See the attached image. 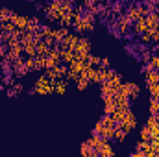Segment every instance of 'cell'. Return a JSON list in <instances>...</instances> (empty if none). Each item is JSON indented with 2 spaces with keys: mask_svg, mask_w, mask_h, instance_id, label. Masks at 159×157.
<instances>
[{
  "mask_svg": "<svg viewBox=\"0 0 159 157\" xmlns=\"http://www.w3.org/2000/svg\"><path fill=\"white\" fill-rule=\"evenodd\" d=\"M106 105H104V113L106 115H113L117 111V105H115V100H104Z\"/></svg>",
  "mask_w": 159,
  "mask_h": 157,
  "instance_id": "cell-15",
  "label": "cell"
},
{
  "mask_svg": "<svg viewBox=\"0 0 159 157\" xmlns=\"http://www.w3.org/2000/svg\"><path fill=\"white\" fill-rule=\"evenodd\" d=\"M129 24H131L129 17H124V19H120V20H119V30L122 32V34H126V32H128V28H129Z\"/></svg>",
  "mask_w": 159,
  "mask_h": 157,
  "instance_id": "cell-16",
  "label": "cell"
},
{
  "mask_svg": "<svg viewBox=\"0 0 159 157\" xmlns=\"http://www.w3.org/2000/svg\"><path fill=\"white\" fill-rule=\"evenodd\" d=\"M150 67H152L154 70H157V72H159V56H154V57H152V61H150Z\"/></svg>",
  "mask_w": 159,
  "mask_h": 157,
  "instance_id": "cell-24",
  "label": "cell"
},
{
  "mask_svg": "<svg viewBox=\"0 0 159 157\" xmlns=\"http://www.w3.org/2000/svg\"><path fill=\"white\" fill-rule=\"evenodd\" d=\"M128 17H129V20H131V22H135L137 19L146 17V7H143V6H135V7H131V9H129Z\"/></svg>",
  "mask_w": 159,
  "mask_h": 157,
  "instance_id": "cell-6",
  "label": "cell"
},
{
  "mask_svg": "<svg viewBox=\"0 0 159 157\" xmlns=\"http://www.w3.org/2000/svg\"><path fill=\"white\" fill-rule=\"evenodd\" d=\"M141 139H143V141H150V139H152V131H150V126H144V128L141 129Z\"/></svg>",
  "mask_w": 159,
  "mask_h": 157,
  "instance_id": "cell-20",
  "label": "cell"
},
{
  "mask_svg": "<svg viewBox=\"0 0 159 157\" xmlns=\"http://www.w3.org/2000/svg\"><path fill=\"white\" fill-rule=\"evenodd\" d=\"M109 67V57H102L100 59V69H107Z\"/></svg>",
  "mask_w": 159,
  "mask_h": 157,
  "instance_id": "cell-25",
  "label": "cell"
},
{
  "mask_svg": "<svg viewBox=\"0 0 159 157\" xmlns=\"http://www.w3.org/2000/svg\"><path fill=\"white\" fill-rule=\"evenodd\" d=\"M150 113L152 115H159V98H152V102H150Z\"/></svg>",
  "mask_w": 159,
  "mask_h": 157,
  "instance_id": "cell-18",
  "label": "cell"
},
{
  "mask_svg": "<svg viewBox=\"0 0 159 157\" xmlns=\"http://www.w3.org/2000/svg\"><path fill=\"white\" fill-rule=\"evenodd\" d=\"M106 81H107V83H109L111 87L119 89V87H120V83H122V78H120V74H119V72H111V76H109V78L106 79Z\"/></svg>",
  "mask_w": 159,
  "mask_h": 157,
  "instance_id": "cell-12",
  "label": "cell"
},
{
  "mask_svg": "<svg viewBox=\"0 0 159 157\" xmlns=\"http://www.w3.org/2000/svg\"><path fill=\"white\" fill-rule=\"evenodd\" d=\"M141 41H143V43H150V41H154V32H152V30H146L144 34H141Z\"/></svg>",
  "mask_w": 159,
  "mask_h": 157,
  "instance_id": "cell-21",
  "label": "cell"
},
{
  "mask_svg": "<svg viewBox=\"0 0 159 157\" xmlns=\"http://www.w3.org/2000/svg\"><path fill=\"white\" fill-rule=\"evenodd\" d=\"M96 152H98V155H102V157H111L113 154H115L113 146H111V144H109V141H106V139H104V142L96 148Z\"/></svg>",
  "mask_w": 159,
  "mask_h": 157,
  "instance_id": "cell-5",
  "label": "cell"
},
{
  "mask_svg": "<svg viewBox=\"0 0 159 157\" xmlns=\"http://www.w3.org/2000/svg\"><path fill=\"white\" fill-rule=\"evenodd\" d=\"M89 54H91V43H89V39H87V37H80L78 44L74 46V56H76V59L85 61V59L89 57Z\"/></svg>",
  "mask_w": 159,
  "mask_h": 157,
  "instance_id": "cell-2",
  "label": "cell"
},
{
  "mask_svg": "<svg viewBox=\"0 0 159 157\" xmlns=\"http://www.w3.org/2000/svg\"><path fill=\"white\" fill-rule=\"evenodd\" d=\"M152 32H154V41H159V26L157 28H154Z\"/></svg>",
  "mask_w": 159,
  "mask_h": 157,
  "instance_id": "cell-26",
  "label": "cell"
},
{
  "mask_svg": "<svg viewBox=\"0 0 159 157\" xmlns=\"http://www.w3.org/2000/svg\"><path fill=\"white\" fill-rule=\"evenodd\" d=\"M117 126H119V128H122V129H126V131L129 133V131H131L133 128H137V118H135V115H133V113L129 111V113L126 115V118H124L122 122H119Z\"/></svg>",
  "mask_w": 159,
  "mask_h": 157,
  "instance_id": "cell-4",
  "label": "cell"
},
{
  "mask_svg": "<svg viewBox=\"0 0 159 157\" xmlns=\"http://www.w3.org/2000/svg\"><path fill=\"white\" fill-rule=\"evenodd\" d=\"M74 59H76V56H74V50H69V48H63V50H61V61H63V63L70 65Z\"/></svg>",
  "mask_w": 159,
  "mask_h": 157,
  "instance_id": "cell-10",
  "label": "cell"
},
{
  "mask_svg": "<svg viewBox=\"0 0 159 157\" xmlns=\"http://www.w3.org/2000/svg\"><path fill=\"white\" fill-rule=\"evenodd\" d=\"M28 20H30V19H26V17L15 15V13L11 15V22H13V24L17 26V30H19V32H24V30L28 28Z\"/></svg>",
  "mask_w": 159,
  "mask_h": 157,
  "instance_id": "cell-7",
  "label": "cell"
},
{
  "mask_svg": "<svg viewBox=\"0 0 159 157\" xmlns=\"http://www.w3.org/2000/svg\"><path fill=\"white\" fill-rule=\"evenodd\" d=\"M11 11L9 9H0V22H4V20H9L11 19Z\"/></svg>",
  "mask_w": 159,
  "mask_h": 157,
  "instance_id": "cell-23",
  "label": "cell"
},
{
  "mask_svg": "<svg viewBox=\"0 0 159 157\" xmlns=\"http://www.w3.org/2000/svg\"><path fill=\"white\" fill-rule=\"evenodd\" d=\"M48 52H50V44L46 43V41H41L39 44H37V56H48Z\"/></svg>",
  "mask_w": 159,
  "mask_h": 157,
  "instance_id": "cell-14",
  "label": "cell"
},
{
  "mask_svg": "<svg viewBox=\"0 0 159 157\" xmlns=\"http://www.w3.org/2000/svg\"><path fill=\"white\" fill-rule=\"evenodd\" d=\"M100 59H102V57H98V56H93V54H89V57H87V63H89L91 67H100Z\"/></svg>",
  "mask_w": 159,
  "mask_h": 157,
  "instance_id": "cell-19",
  "label": "cell"
},
{
  "mask_svg": "<svg viewBox=\"0 0 159 157\" xmlns=\"http://www.w3.org/2000/svg\"><path fill=\"white\" fill-rule=\"evenodd\" d=\"M78 35H74V34H67L65 35V39L61 41V46L63 48H69V50H74V46L78 44Z\"/></svg>",
  "mask_w": 159,
  "mask_h": 157,
  "instance_id": "cell-8",
  "label": "cell"
},
{
  "mask_svg": "<svg viewBox=\"0 0 159 157\" xmlns=\"http://www.w3.org/2000/svg\"><path fill=\"white\" fill-rule=\"evenodd\" d=\"M102 142H104V139H102L100 135H96V133H93V137H91V139L87 141V144H89L91 148H94V150H96V148H98V146H100Z\"/></svg>",
  "mask_w": 159,
  "mask_h": 157,
  "instance_id": "cell-13",
  "label": "cell"
},
{
  "mask_svg": "<svg viewBox=\"0 0 159 157\" xmlns=\"http://www.w3.org/2000/svg\"><path fill=\"white\" fill-rule=\"evenodd\" d=\"M74 26H76V30H78V32H91V30L94 28V19H93V15H91V13L81 15V17H80V20L74 24Z\"/></svg>",
  "mask_w": 159,
  "mask_h": 157,
  "instance_id": "cell-3",
  "label": "cell"
},
{
  "mask_svg": "<svg viewBox=\"0 0 159 157\" xmlns=\"http://www.w3.org/2000/svg\"><path fill=\"white\" fill-rule=\"evenodd\" d=\"M34 92H35V94H41V96L52 94V92H54V81L48 78L46 74L41 76V78L37 79V83H35V87H34Z\"/></svg>",
  "mask_w": 159,
  "mask_h": 157,
  "instance_id": "cell-1",
  "label": "cell"
},
{
  "mask_svg": "<svg viewBox=\"0 0 159 157\" xmlns=\"http://www.w3.org/2000/svg\"><path fill=\"white\" fill-rule=\"evenodd\" d=\"M89 83H91V81L85 78V76H80V78L76 79V87H78V91H85V89L89 87Z\"/></svg>",
  "mask_w": 159,
  "mask_h": 157,
  "instance_id": "cell-17",
  "label": "cell"
},
{
  "mask_svg": "<svg viewBox=\"0 0 159 157\" xmlns=\"http://www.w3.org/2000/svg\"><path fill=\"white\" fill-rule=\"evenodd\" d=\"M22 50L32 57V56H37V43H34V41H28V43H24L22 44Z\"/></svg>",
  "mask_w": 159,
  "mask_h": 157,
  "instance_id": "cell-11",
  "label": "cell"
},
{
  "mask_svg": "<svg viewBox=\"0 0 159 157\" xmlns=\"http://www.w3.org/2000/svg\"><path fill=\"white\" fill-rule=\"evenodd\" d=\"M24 65H26V69H28V70H37V67H35V56H32L30 59H26V61H24Z\"/></svg>",
  "mask_w": 159,
  "mask_h": 157,
  "instance_id": "cell-22",
  "label": "cell"
},
{
  "mask_svg": "<svg viewBox=\"0 0 159 157\" xmlns=\"http://www.w3.org/2000/svg\"><path fill=\"white\" fill-rule=\"evenodd\" d=\"M133 30H135V34H144L146 30H150L146 17H141V19H137V20L133 22Z\"/></svg>",
  "mask_w": 159,
  "mask_h": 157,
  "instance_id": "cell-9",
  "label": "cell"
}]
</instances>
